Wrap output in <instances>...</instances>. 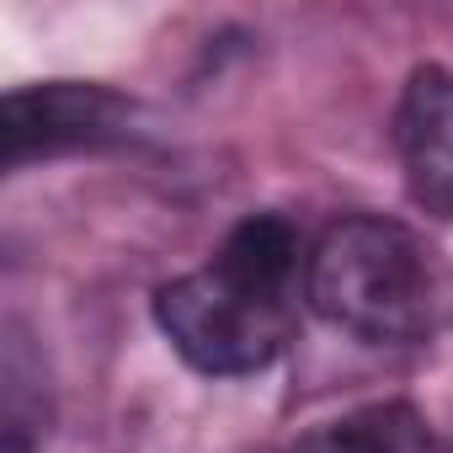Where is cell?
<instances>
[{"label": "cell", "mask_w": 453, "mask_h": 453, "mask_svg": "<svg viewBox=\"0 0 453 453\" xmlns=\"http://www.w3.org/2000/svg\"><path fill=\"white\" fill-rule=\"evenodd\" d=\"M395 150L411 197L426 213L453 219V70L426 65L405 81L395 107Z\"/></svg>", "instance_id": "cell-4"}, {"label": "cell", "mask_w": 453, "mask_h": 453, "mask_svg": "<svg viewBox=\"0 0 453 453\" xmlns=\"http://www.w3.org/2000/svg\"><path fill=\"white\" fill-rule=\"evenodd\" d=\"M288 453H442V442L416 405L384 400L304 432Z\"/></svg>", "instance_id": "cell-5"}, {"label": "cell", "mask_w": 453, "mask_h": 453, "mask_svg": "<svg viewBox=\"0 0 453 453\" xmlns=\"http://www.w3.org/2000/svg\"><path fill=\"white\" fill-rule=\"evenodd\" d=\"M128 123H134V102H123L107 86H91V81L22 86L0 102V160L22 165L33 155L123 144L134 134Z\"/></svg>", "instance_id": "cell-3"}, {"label": "cell", "mask_w": 453, "mask_h": 453, "mask_svg": "<svg viewBox=\"0 0 453 453\" xmlns=\"http://www.w3.org/2000/svg\"><path fill=\"white\" fill-rule=\"evenodd\" d=\"M294 278L299 230L278 213H251L224 235L203 273L155 294V326L197 373H262L294 336Z\"/></svg>", "instance_id": "cell-1"}, {"label": "cell", "mask_w": 453, "mask_h": 453, "mask_svg": "<svg viewBox=\"0 0 453 453\" xmlns=\"http://www.w3.org/2000/svg\"><path fill=\"white\" fill-rule=\"evenodd\" d=\"M304 299L357 342H432L453 320V273L395 219H336L304 257Z\"/></svg>", "instance_id": "cell-2"}, {"label": "cell", "mask_w": 453, "mask_h": 453, "mask_svg": "<svg viewBox=\"0 0 453 453\" xmlns=\"http://www.w3.org/2000/svg\"><path fill=\"white\" fill-rule=\"evenodd\" d=\"M49 432V389L43 357L33 352L27 331L6 320V352H0V453H38Z\"/></svg>", "instance_id": "cell-6"}]
</instances>
